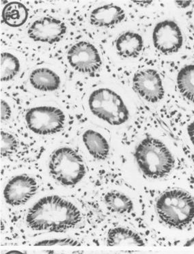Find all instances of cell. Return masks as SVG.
<instances>
[{
    "label": "cell",
    "instance_id": "cell-21",
    "mask_svg": "<svg viewBox=\"0 0 194 254\" xmlns=\"http://www.w3.org/2000/svg\"><path fill=\"white\" fill-rule=\"evenodd\" d=\"M17 139L11 134L1 131V156L6 157L11 155L17 149Z\"/></svg>",
    "mask_w": 194,
    "mask_h": 254
},
{
    "label": "cell",
    "instance_id": "cell-5",
    "mask_svg": "<svg viewBox=\"0 0 194 254\" xmlns=\"http://www.w3.org/2000/svg\"><path fill=\"white\" fill-rule=\"evenodd\" d=\"M88 103L94 116L114 126L124 124L129 118L122 98L110 89L95 90L90 94Z\"/></svg>",
    "mask_w": 194,
    "mask_h": 254
},
{
    "label": "cell",
    "instance_id": "cell-6",
    "mask_svg": "<svg viewBox=\"0 0 194 254\" xmlns=\"http://www.w3.org/2000/svg\"><path fill=\"white\" fill-rule=\"evenodd\" d=\"M29 129L38 135H53L64 128L65 116L54 107L43 106L30 109L25 115Z\"/></svg>",
    "mask_w": 194,
    "mask_h": 254
},
{
    "label": "cell",
    "instance_id": "cell-24",
    "mask_svg": "<svg viewBox=\"0 0 194 254\" xmlns=\"http://www.w3.org/2000/svg\"><path fill=\"white\" fill-rule=\"evenodd\" d=\"M47 254H84L83 251H74L70 252H58L56 250H47L45 251Z\"/></svg>",
    "mask_w": 194,
    "mask_h": 254
},
{
    "label": "cell",
    "instance_id": "cell-17",
    "mask_svg": "<svg viewBox=\"0 0 194 254\" xmlns=\"http://www.w3.org/2000/svg\"><path fill=\"white\" fill-rule=\"evenodd\" d=\"M105 203L109 210L118 214L129 213L133 210V202L126 194L110 190L104 197Z\"/></svg>",
    "mask_w": 194,
    "mask_h": 254
},
{
    "label": "cell",
    "instance_id": "cell-1",
    "mask_svg": "<svg viewBox=\"0 0 194 254\" xmlns=\"http://www.w3.org/2000/svg\"><path fill=\"white\" fill-rule=\"evenodd\" d=\"M81 220L80 211L75 204L55 195L40 199L26 216L29 228L35 231L66 232Z\"/></svg>",
    "mask_w": 194,
    "mask_h": 254
},
{
    "label": "cell",
    "instance_id": "cell-7",
    "mask_svg": "<svg viewBox=\"0 0 194 254\" xmlns=\"http://www.w3.org/2000/svg\"><path fill=\"white\" fill-rule=\"evenodd\" d=\"M67 59L74 69L83 73H94L102 64L97 48L86 41L72 45L67 53Z\"/></svg>",
    "mask_w": 194,
    "mask_h": 254
},
{
    "label": "cell",
    "instance_id": "cell-9",
    "mask_svg": "<svg viewBox=\"0 0 194 254\" xmlns=\"http://www.w3.org/2000/svg\"><path fill=\"white\" fill-rule=\"evenodd\" d=\"M39 186L33 177L23 174L12 178L3 190L5 202L12 206L25 204L37 192Z\"/></svg>",
    "mask_w": 194,
    "mask_h": 254
},
{
    "label": "cell",
    "instance_id": "cell-22",
    "mask_svg": "<svg viewBox=\"0 0 194 254\" xmlns=\"http://www.w3.org/2000/svg\"><path fill=\"white\" fill-rule=\"evenodd\" d=\"M81 243L71 238L48 239L39 241L34 244L35 246H80Z\"/></svg>",
    "mask_w": 194,
    "mask_h": 254
},
{
    "label": "cell",
    "instance_id": "cell-25",
    "mask_svg": "<svg viewBox=\"0 0 194 254\" xmlns=\"http://www.w3.org/2000/svg\"><path fill=\"white\" fill-rule=\"evenodd\" d=\"M188 133L192 144L194 146V121L188 125Z\"/></svg>",
    "mask_w": 194,
    "mask_h": 254
},
{
    "label": "cell",
    "instance_id": "cell-4",
    "mask_svg": "<svg viewBox=\"0 0 194 254\" xmlns=\"http://www.w3.org/2000/svg\"><path fill=\"white\" fill-rule=\"evenodd\" d=\"M49 170L56 182L65 187L75 186L86 174L82 157L75 150L68 147L60 148L52 154Z\"/></svg>",
    "mask_w": 194,
    "mask_h": 254
},
{
    "label": "cell",
    "instance_id": "cell-12",
    "mask_svg": "<svg viewBox=\"0 0 194 254\" xmlns=\"http://www.w3.org/2000/svg\"><path fill=\"white\" fill-rule=\"evenodd\" d=\"M125 18L124 10L113 3L99 7L92 10L90 23L97 27L112 28L122 22Z\"/></svg>",
    "mask_w": 194,
    "mask_h": 254
},
{
    "label": "cell",
    "instance_id": "cell-13",
    "mask_svg": "<svg viewBox=\"0 0 194 254\" xmlns=\"http://www.w3.org/2000/svg\"><path fill=\"white\" fill-rule=\"evenodd\" d=\"M107 246L144 247L146 243L142 238L133 230L123 227H117L109 230L107 235Z\"/></svg>",
    "mask_w": 194,
    "mask_h": 254
},
{
    "label": "cell",
    "instance_id": "cell-27",
    "mask_svg": "<svg viewBox=\"0 0 194 254\" xmlns=\"http://www.w3.org/2000/svg\"><path fill=\"white\" fill-rule=\"evenodd\" d=\"M133 2L135 3L136 4L139 5V6H147V5L151 4V3H152V2H153V1H134Z\"/></svg>",
    "mask_w": 194,
    "mask_h": 254
},
{
    "label": "cell",
    "instance_id": "cell-20",
    "mask_svg": "<svg viewBox=\"0 0 194 254\" xmlns=\"http://www.w3.org/2000/svg\"><path fill=\"white\" fill-rule=\"evenodd\" d=\"M0 78L1 81H8L13 79L20 70V63L18 58L9 53L1 54Z\"/></svg>",
    "mask_w": 194,
    "mask_h": 254
},
{
    "label": "cell",
    "instance_id": "cell-3",
    "mask_svg": "<svg viewBox=\"0 0 194 254\" xmlns=\"http://www.w3.org/2000/svg\"><path fill=\"white\" fill-rule=\"evenodd\" d=\"M155 208L159 219L170 228L184 229L194 219V198L186 190H166L159 195Z\"/></svg>",
    "mask_w": 194,
    "mask_h": 254
},
{
    "label": "cell",
    "instance_id": "cell-15",
    "mask_svg": "<svg viewBox=\"0 0 194 254\" xmlns=\"http://www.w3.org/2000/svg\"><path fill=\"white\" fill-rule=\"evenodd\" d=\"M83 144L95 159L99 161L106 160L110 154V146L107 139L99 132L88 130L83 133Z\"/></svg>",
    "mask_w": 194,
    "mask_h": 254
},
{
    "label": "cell",
    "instance_id": "cell-11",
    "mask_svg": "<svg viewBox=\"0 0 194 254\" xmlns=\"http://www.w3.org/2000/svg\"><path fill=\"white\" fill-rule=\"evenodd\" d=\"M66 32V25L61 20L43 17L32 23L28 34L34 41L54 44L61 41Z\"/></svg>",
    "mask_w": 194,
    "mask_h": 254
},
{
    "label": "cell",
    "instance_id": "cell-10",
    "mask_svg": "<svg viewBox=\"0 0 194 254\" xmlns=\"http://www.w3.org/2000/svg\"><path fill=\"white\" fill-rule=\"evenodd\" d=\"M133 84L135 91L148 102L155 103L164 99V86L157 70L146 69L136 72Z\"/></svg>",
    "mask_w": 194,
    "mask_h": 254
},
{
    "label": "cell",
    "instance_id": "cell-28",
    "mask_svg": "<svg viewBox=\"0 0 194 254\" xmlns=\"http://www.w3.org/2000/svg\"><path fill=\"white\" fill-rule=\"evenodd\" d=\"M183 246L185 247L194 246V237H192L191 239H188Z\"/></svg>",
    "mask_w": 194,
    "mask_h": 254
},
{
    "label": "cell",
    "instance_id": "cell-2",
    "mask_svg": "<svg viewBox=\"0 0 194 254\" xmlns=\"http://www.w3.org/2000/svg\"><path fill=\"white\" fill-rule=\"evenodd\" d=\"M134 158L139 170L148 179H162L175 167L172 152L164 142L155 137H146L135 148Z\"/></svg>",
    "mask_w": 194,
    "mask_h": 254
},
{
    "label": "cell",
    "instance_id": "cell-29",
    "mask_svg": "<svg viewBox=\"0 0 194 254\" xmlns=\"http://www.w3.org/2000/svg\"><path fill=\"white\" fill-rule=\"evenodd\" d=\"M5 254H23V252L20 251H16V250H12V251H10L7 252V253Z\"/></svg>",
    "mask_w": 194,
    "mask_h": 254
},
{
    "label": "cell",
    "instance_id": "cell-14",
    "mask_svg": "<svg viewBox=\"0 0 194 254\" xmlns=\"http://www.w3.org/2000/svg\"><path fill=\"white\" fill-rule=\"evenodd\" d=\"M144 47L142 37L139 34L127 32L121 34L116 42L118 54L125 58H135L140 54Z\"/></svg>",
    "mask_w": 194,
    "mask_h": 254
},
{
    "label": "cell",
    "instance_id": "cell-23",
    "mask_svg": "<svg viewBox=\"0 0 194 254\" xmlns=\"http://www.w3.org/2000/svg\"><path fill=\"white\" fill-rule=\"evenodd\" d=\"M11 109L6 101L1 100V120L8 121L11 116Z\"/></svg>",
    "mask_w": 194,
    "mask_h": 254
},
{
    "label": "cell",
    "instance_id": "cell-26",
    "mask_svg": "<svg viewBox=\"0 0 194 254\" xmlns=\"http://www.w3.org/2000/svg\"><path fill=\"white\" fill-rule=\"evenodd\" d=\"M177 2L178 6H180L182 8H186L191 5V1H177Z\"/></svg>",
    "mask_w": 194,
    "mask_h": 254
},
{
    "label": "cell",
    "instance_id": "cell-19",
    "mask_svg": "<svg viewBox=\"0 0 194 254\" xmlns=\"http://www.w3.org/2000/svg\"><path fill=\"white\" fill-rule=\"evenodd\" d=\"M177 81L180 93L194 103V64L183 67L178 73Z\"/></svg>",
    "mask_w": 194,
    "mask_h": 254
},
{
    "label": "cell",
    "instance_id": "cell-8",
    "mask_svg": "<svg viewBox=\"0 0 194 254\" xmlns=\"http://www.w3.org/2000/svg\"><path fill=\"white\" fill-rule=\"evenodd\" d=\"M154 46L162 54H175L181 50L183 36L179 25L172 20H164L155 25L153 32Z\"/></svg>",
    "mask_w": 194,
    "mask_h": 254
},
{
    "label": "cell",
    "instance_id": "cell-18",
    "mask_svg": "<svg viewBox=\"0 0 194 254\" xmlns=\"http://www.w3.org/2000/svg\"><path fill=\"white\" fill-rule=\"evenodd\" d=\"M28 10L23 3L10 2L5 6L2 11L3 22L10 27L21 26L26 22Z\"/></svg>",
    "mask_w": 194,
    "mask_h": 254
},
{
    "label": "cell",
    "instance_id": "cell-16",
    "mask_svg": "<svg viewBox=\"0 0 194 254\" xmlns=\"http://www.w3.org/2000/svg\"><path fill=\"white\" fill-rule=\"evenodd\" d=\"M30 80L34 88L43 92L55 91L59 88V76L49 68H38L31 73Z\"/></svg>",
    "mask_w": 194,
    "mask_h": 254
}]
</instances>
